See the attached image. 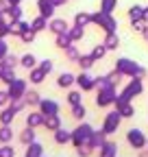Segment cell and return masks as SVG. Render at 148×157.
Instances as JSON below:
<instances>
[{
    "instance_id": "8fae6325",
    "label": "cell",
    "mask_w": 148,
    "mask_h": 157,
    "mask_svg": "<svg viewBox=\"0 0 148 157\" xmlns=\"http://www.w3.org/2000/svg\"><path fill=\"white\" fill-rule=\"evenodd\" d=\"M22 61H24V66H26V68H33V66H35V59H33V57H28V55L22 59Z\"/></svg>"
},
{
    "instance_id": "30bf717a",
    "label": "cell",
    "mask_w": 148,
    "mask_h": 157,
    "mask_svg": "<svg viewBox=\"0 0 148 157\" xmlns=\"http://www.w3.org/2000/svg\"><path fill=\"white\" fill-rule=\"evenodd\" d=\"M9 137H11V131H9V129H2V131H0V140H2V142H7Z\"/></svg>"
},
{
    "instance_id": "4fadbf2b",
    "label": "cell",
    "mask_w": 148,
    "mask_h": 157,
    "mask_svg": "<svg viewBox=\"0 0 148 157\" xmlns=\"http://www.w3.org/2000/svg\"><path fill=\"white\" fill-rule=\"evenodd\" d=\"M81 66H83V68H89V66H91V59H89V57L81 59Z\"/></svg>"
},
{
    "instance_id": "ba28073f",
    "label": "cell",
    "mask_w": 148,
    "mask_h": 157,
    "mask_svg": "<svg viewBox=\"0 0 148 157\" xmlns=\"http://www.w3.org/2000/svg\"><path fill=\"white\" fill-rule=\"evenodd\" d=\"M79 83H81V87H85V90L91 87V81H89L87 76H79Z\"/></svg>"
},
{
    "instance_id": "5bb4252c",
    "label": "cell",
    "mask_w": 148,
    "mask_h": 157,
    "mask_svg": "<svg viewBox=\"0 0 148 157\" xmlns=\"http://www.w3.org/2000/svg\"><path fill=\"white\" fill-rule=\"evenodd\" d=\"M44 72H50L52 70V61H44V68H42Z\"/></svg>"
},
{
    "instance_id": "44dd1931",
    "label": "cell",
    "mask_w": 148,
    "mask_h": 157,
    "mask_svg": "<svg viewBox=\"0 0 148 157\" xmlns=\"http://www.w3.org/2000/svg\"><path fill=\"white\" fill-rule=\"evenodd\" d=\"M7 2H13V5H17V2H20V0H7Z\"/></svg>"
},
{
    "instance_id": "277c9868",
    "label": "cell",
    "mask_w": 148,
    "mask_h": 157,
    "mask_svg": "<svg viewBox=\"0 0 148 157\" xmlns=\"http://www.w3.org/2000/svg\"><path fill=\"white\" fill-rule=\"evenodd\" d=\"M128 15H131V20L135 22V20L144 17V9H142V7H131V11H128Z\"/></svg>"
},
{
    "instance_id": "7c38bea8",
    "label": "cell",
    "mask_w": 148,
    "mask_h": 157,
    "mask_svg": "<svg viewBox=\"0 0 148 157\" xmlns=\"http://www.w3.org/2000/svg\"><path fill=\"white\" fill-rule=\"evenodd\" d=\"M57 140H59V142H68V140H70V135H68L65 131H59V135H57Z\"/></svg>"
},
{
    "instance_id": "6da1fadb",
    "label": "cell",
    "mask_w": 148,
    "mask_h": 157,
    "mask_svg": "<svg viewBox=\"0 0 148 157\" xmlns=\"http://www.w3.org/2000/svg\"><path fill=\"white\" fill-rule=\"evenodd\" d=\"M128 142H131L133 146H142L144 144V137H142V131L133 129V131H128Z\"/></svg>"
},
{
    "instance_id": "d6986e66",
    "label": "cell",
    "mask_w": 148,
    "mask_h": 157,
    "mask_svg": "<svg viewBox=\"0 0 148 157\" xmlns=\"http://www.w3.org/2000/svg\"><path fill=\"white\" fill-rule=\"evenodd\" d=\"M102 52H105V48H96L94 50V57H102Z\"/></svg>"
},
{
    "instance_id": "3957f363",
    "label": "cell",
    "mask_w": 148,
    "mask_h": 157,
    "mask_svg": "<svg viewBox=\"0 0 148 157\" xmlns=\"http://www.w3.org/2000/svg\"><path fill=\"white\" fill-rule=\"evenodd\" d=\"M50 26H52V31H54V33H63V31L68 29V24L63 22V20H54V22H52Z\"/></svg>"
},
{
    "instance_id": "52a82bcc",
    "label": "cell",
    "mask_w": 148,
    "mask_h": 157,
    "mask_svg": "<svg viewBox=\"0 0 148 157\" xmlns=\"http://www.w3.org/2000/svg\"><path fill=\"white\" fill-rule=\"evenodd\" d=\"M89 20H91L89 15H83V13H79V15H76V24L81 26V24H85V22H89Z\"/></svg>"
},
{
    "instance_id": "5b68a950",
    "label": "cell",
    "mask_w": 148,
    "mask_h": 157,
    "mask_svg": "<svg viewBox=\"0 0 148 157\" xmlns=\"http://www.w3.org/2000/svg\"><path fill=\"white\" fill-rule=\"evenodd\" d=\"M72 81H74V76H72V74H61V76H59V85H61V87L70 85Z\"/></svg>"
},
{
    "instance_id": "9a60e30c",
    "label": "cell",
    "mask_w": 148,
    "mask_h": 157,
    "mask_svg": "<svg viewBox=\"0 0 148 157\" xmlns=\"http://www.w3.org/2000/svg\"><path fill=\"white\" fill-rule=\"evenodd\" d=\"M70 103L76 105V103H79V94H70Z\"/></svg>"
},
{
    "instance_id": "8992f818",
    "label": "cell",
    "mask_w": 148,
    "mask_h": 157,
    "mask_svg": "<svg viewBox=\"0 0 148 157\" xmlns=\"http://www.w3.org/2000/svg\"><path fill=\"white\" fill-rule=\"evenodd\" d=\"M113 5H116V0H102V11H111V9H113Z\"/></svg>"
},
{
    "instance_id": "e0dca14e",
    "label": "cell",
    "mask_w": 148,
    "mask_h": 157,
    "mask_svg": "<svg viewBox=\"0 0 148 157\" xmlns=\"http://www.w3.org/2000/svg\"><path fill=\"white\" fill-rule=\"evenodd\" d=\"M11 118H13V113H11V111H7V113L2 116V122H9V120H11Z\"/></svg>"
},
{
    "instance_id": "ffe728a7",
    "label": "cell",
    "mask_w": 148,
    "mask_h": 157,
    "mask_svg": "<svg viewBox=\"0 0 148 157\" xmlns=\"http://www.w3.org/2000/svg\"><path fill=\"white\" fill-rule=\"evenodd\" d=\"M5 101H7V94L0 92V105H5Z\"/></svg>"
},
{
    "instance_id": "9c48e42d",
    "label": "cell",
    "mask_w": 148,
    "mask_h": 157,
    "mask_svg": "<svg viewBox=\"0 0 148 157\" xmlns=\"http://www.w3.org/2000/svg\"><path fill=\"white\" fill-rule=\"evenodd\" d=\"M44 24H46V20H44V15H42V17H37V20H35V22H33V26H35V31H39V29H42Z\"/></svg>"
},
{
    "instance_id": "2e32d148",
    "label": "cell",
    "mask_w": 148,
    "mask_h": 157,
    "mask_svg": "<svg viewBox=\"0 0 148 157\" xmlns=\"http://www.w3.org/2000/svg\"><path fill=\"white\" fill-rule=\"evenodd\" d=\"M74 113H76V118H81V116H85V109H83V107H76V109H74Z\"/></svg>"
},
{
    "instance_id": "ac0fdd59",
    "label": "cell",
    "mask_w": 148,
    "mask_h": 157,
    "mask_svg": "<svg viewBox=\"0 0 148 157\" xmlns=\"http://www.w3.org/2000/svg\"><path fill=\"white\" fill-rule=\"evenodd\" d=\"M37 122H39V118H37V116H33V118H28V124H37Z\"/></svg>"
},
{
    "instance_id": "7402d4cb",
    "label": "cell",
    "mask_w": 148,
    "mask_h": 157,
    "mask_svg": "<svg viewBox=\"0 0 148 157\" xmlns=\"http://www.w3.org/2000/svg\"><path fill=\"white\" fill-rule=\"evenodd\" d=\"M144 17H146V20H148V9H144Z\"/></svg>"
},
{
    "instance_id": "7a4b0ae2",
    "label": "cell",
    "mask_w": 148,
    "mask_h": 157,
    "mask_svg": "<svg viewBox=\"0 0 148 157\" xmlns=\"http://www.w3.org/2000/svg\"><path fill=\"white\" fill-rule=\"evenodd\" d=\"M39 9H42V15H52V9H54V2L52 0H39Z\"/></svg>"
}]
</instances>
